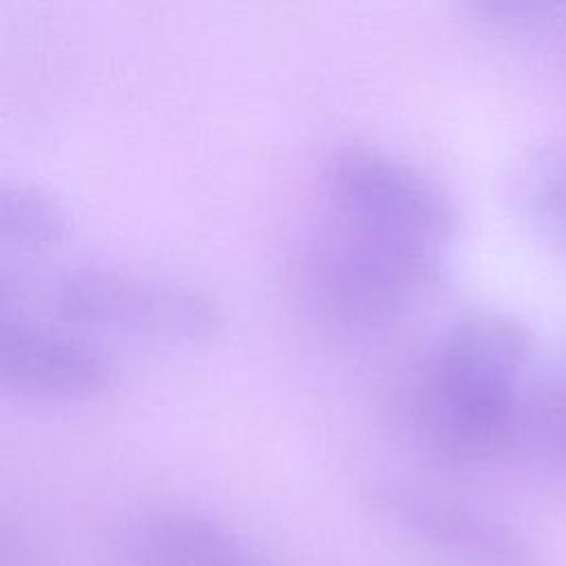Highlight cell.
<instances>
[{
    "mask_svg": "<svg viewBox=\"0 0 566 566\" xmlns=\"http://www.w3.org/2000/svg\"><path fill=\"white\" fill-rule=\"evenodd\" d=\"M528 343L522 327L493 312L462 314L424 349L407 418L420 447L449 464L504 449L520 424V385Z\"/></svg>",
    "mask_w": 566,
    "mask_h": 566,
    "instance_id": "cell-1",
    "label": "cell"
},
{
    "mask_svg": "<svg viewBox=\"0 0 566 566\" xmlns=\"http://www.w3.org/2000/svg\"><path fill=\"white\" fill-rule=\"evenodd\" d=\"M447 245L323 206L294 259L305 305L327 325L363 332L394 321L438 281Z\"/></svg>",
    "mask_w": 566,
    "mask_h": 566,
    "instance_id": "cell-2",
    "label": "cell"
},
{
    "mask_svg": "<svg viewBox=\"0 0 566 566\" xmlns=\"http://www.w3.org/2000/svg\"><path fill=\"white\" fill-rule=\"evenodd\" d=\"M49 303L82 329L150 343H197L221 323V307L206 287L108 263L62 270L51 281Z\"/></svg>",
    "mask_w": 566,
    "mask_h": 566,
    "instance_id": "cell-3",
    "label": "cell"
},
{
    "mask_svg": "<svg viewBox=\"0 0 566 566\" xmlns=\"http://www.w3.org/2000/svg\"><path fill=\"white\" fill-rule=\"evenodd\" d=\"M325 206L447 245L455 208L436 179L411 161L363 142L329 148L321 166Z\"/></svg>",
    "mask_w": 566,
    "mask_h": 566,
    "instance_id": "cell-4",
    "label": "cell"
},
{
    "mask_svg": "<svg viewBox=\"0 0 566 566\" xmlns=\"http://www.w3.org/2000/svg\"><path fill=\"white\" fill-rule=\"evenodd\" d=\"M113 374V363L93 343L2 312L0 380L4 387L31 398L75 400L104 391Z\"/></svg>",
    "mask_w": 566,
    "mask_h": 566,
    "instance_id": "cell-5",
    "label": "cell"
},
{
    "mask_svg": "<svg viewBox=\"0 0 566 566\" xmlns=\"http://www.w3.org/2000/svg\"><path fill=\"white\" fill-rule=\"evenodd\" d=\"M380 513L405 533L484 564L517 566L520 544L500 526L455 502L409 484H382L374 493Z\"/></svg>",
    "mask_w": 566,
    "mask_h": 566,
    "instance_id": "cell-6",
    "label": "cell"
},
{
    "mask_svg": "<svg viewBox=\"0 0 566 566\" xmlns=\"http://www.w3.org/2000/svg\"><path fill=\"white\" fill-rule=\"evenodd\" d=\"M130 566H268L230 528L184 509L139 517L126 537Z\"/></svg>",
    "mask_w": 566,
    "mask_h": 566,
    "instance_id": "cell-7",
    "label": "cell"
},
{
    "mask_svg": "<svg viewBox=\"0 0 566 566\" xmlns=\"http://www.w3.org/2000/svg\"><path fill=\"white\" fill-rule=\"evenodd\" d=\"M69 214L62 201L31 181H4L0 188V232L18 248H49L64 239Z\"/></svg>",
    "mask_w": 566,
    "mask_h": 566,
    "instance_id": "cell-8",
    "label": "cell"
},
{
    "mask_svg": "<svg viewBox=\"0 0 566 566\" xmlns=\"http://www.w3.org/2000/svg\"><path fill=\"white\" fill-rule=\"evenodd\" d=\"M520 197L531 221L566 245V146L546 148L526 164Z\"/></svg>",
    "mask_w": 566,
    "mask_h": 566,
    "instance_id": "cell-9",
    "label": "cell"
}]
</instances>
